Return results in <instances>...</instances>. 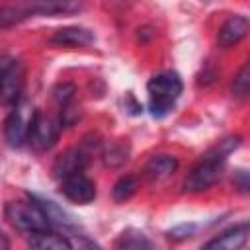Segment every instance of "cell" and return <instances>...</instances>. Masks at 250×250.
Segmentation results:
<instances>
[{
  "mask_svg": "<svg viewBox=\"0 0 250 250\" xmlns=\"http://www.w3.org/2000/svg\"><path fill=\"white\" fill-rule=\"evenodd\" d=\"M232 96H236V98H246V94H248V90H250V70H248V64H244L240 70H238V74L234 76V80H232Z\"/></svg>",
  "mask_w": 250,
  "mask_h": 250,
  "instance_id": "cell-18",
  "label": "cell"
},
{
  "mask_svg": "<svg viewBox=\"0 0 250 250\" xmlns=\"http://www.w3.org/2000/svg\"><path fill=\"white\" fill-rule=\"evenodd\" d=\"M49 41L53 45H62V47H84L94 41V35H92V31H88L84 27L68 25V27L57 29Z\"/></svg>",
  "mask_w": 250,
  "mask_h": 250,
  "instance_id": "cell-11",
  "label": "cell"
},
{
  "mask_svg": "<svg viewBox=\"0 0 250 250\" xmlns=\"http://www.w3.org/2000/svg\"><path fill=\"white\" fill-rule=\"evenodd\" d=\"M74 92H76V88H74L72 84L62 82V84L55 86V90H53V98L57 100V104H59L61 107H66V105L70 104V100L74 98Z\"/></svg>",
  "mask_w": 250,
  "mask_h": 250,
  "instance_id": "cell-20",
  "label": "cell"
},
{
  "mask_svg": "<svg viewBox=\"0 0 250 250\" xmlns=\"http://www.w3.org/2000/svg\"><path fill=\"white\" fill-rule=\"evenodd\" d=\"M6 248H10V242H8V238L4 236V232L0 230V250H6Z\"/></svg>",
  "mask_w": 250,
  "mask_h": 250,
  "instance_id": "cell-22",
  "label": "cell"
},
{
  "mask_svg": "<svg viewBox=\"0 0 250 250\" xmlns=\"http://www.w3.org/2000/svg\"><path fill=\"white\" fill-rule=\"evenodd\" d=\"M88 164V156L86 152H82L80 148H70V150H64L62 154L57 156L55 164H53V174L62 180L70 174H76V172H84Z\"/></svg>",
  "mask_w": 250,
  "mask_h": 250,
  "instance_id": "cell-9",
  "label": "cell"
},
{
  "mask_svg": "<svg viewBox=\"0 0 250 250\" xmlns=\"http://www.w3.org/2000/svg\"><path fill=\"white\" fill-rule=\"evenodd\" d=\"M127 154L129 150L123 143H113L104 150V162L107 166H121L127 160Z\"/></svg>",
  "mask_w": 250,
  "mask_h": 250,
  "instance_id": "cell-16",
  "label": "cell"
},
{
  "mask_svg": "<svg viewBox=\"0 0 250 250\" xmlns=\"http://www.w3.org/2000/svg\"><path fill=\"white\" fill-rule=\"evenodd\" d=\"M182 78L172 72V70H164L154 74L148 84H146V92H148V111L154 117H164L166 113H170V109L176 105L180 94H182Z\"/></svg>",
  "mask_w": 250,
  "mask_h": 250,
  "instance_id": "cell-2",
  "label": "cell"
},
{
  "mask_svg": "<svg viewBox=\"0 0 250 250\" xmlns=\"http://www.w3.org/2000/svg\"><path fill=\"white\" fill-rule=\"evenodd\" d=\"M248 33V18L246 16H230L217 33V43L223 49H229L240 43Z\"/></svg>",
  "mask_w": 250,
  "mask_h": 250,
  "instance_id": "cell-8",
  "label": "cell"
},
{
  "mask_svg": "<svg viewBox=\"0 0 250 250\" xmlns=\"http://www.w3.org/2000/svg\"><path fill=\"white\" fill-rule=\"evenodd\" d=\"M227 158L207 150V154L201 158V162H197L193 166V170L186 176L184 180V189L189 191V193H199V191H205L209 189L221 176V170H223V164H225Z\"/></svg>",
  "mask_w": 250,
  "mask_h": 250,
  "instance_id": "cell-4",
  "label": "cell"
},
{
  "mask_svg": "<svg viewBox=\"0 0 250 250\" xmlns=\"http://www.w3.org/2000/svg\"><path fill=\"white\" fill-rule=\"evenodd\" d=\"M135 191H137V180H135L133 176H121V178L115 182V186H113V197H115L117 201L129 199Z\"/></svg>",
  "mask_w": 250,
  "mask_h": 250,
  "instance_id": "cell-17",
  "label": "cell"
},
{
  "mask_svg": "<svg viewBox=\"0 0 250 250\" xmlns=\"http://www.w3.org/2000/svg\"><path fill=\"white\" fill-rule=\"evenodd\" d=\"M61 193L72 203L86 205L96 199V184L84 172H76L61 180Z\"/></svg>",
  "mask_w": 250,
  "mask_h": 250,
  "instance_id": "cell-6",
  "label": "cell"
},
{
  "mask_svg": "<svg viewBox=\"0 0 250 250\" xmlns=\"http://www.w3.org/2000/svg\"><path fill=\"white\" fill-rule=\"evenodd\" d=\"M4 61H6V59H2V61H0V72H2V66H4Z\"/></svg>",
  "mask_w": 250,
  "mask_h": 250,
  "instance_id": "cell-23",
  "label": "cell"
},
{
  "mask_svg": "<svg viewBox=\"0 0 250 250\" xmlns=\"http://www.w3.org/2000/svg\"><path fill=\"white\" fill-rule=\"evenodd\" d=\"M23 88V68L18 61H4L0 72V102L6 105H16Z\"/></svg>",
  "mask_w": 250,
  "mask_h": 250,
  "instance_id": "cell-5",
  "label": "cell"
},
{
  "mask_svg": "<svg viewBox=\"0 0 250 250\" xmlns=\"http://www.w3.org/2000/svg\"><path fill=\"white\" fill-rule=\"evenodd\" d=\"M31 14L43 16H59V14H72L80 10V0H33L29 2Z\"/></svg>",
  "mask_w": 250,
  "mask_h": 250,
  "instance_id": "cell-12",
  "label": "cell"
},
{
  "mask_svg": "<svg viewBox=\"0 0 250 250\" xmlns=\"http://www.w3.org/2000/svg\"><path fill=\"white\" fill-rule=\"evenodd\" d=\"M117 246L119 248H135V250H139V248H150L152 244H150V240L145 238L143 232H123L121 238L117 240Z\"/></svg>",
  "mask_w": 250,
  "mask_h": 250,
  "instance_id": "cell-19",
  "label": "cell"
},
{
  "mask_svg": "<svg viewBox=\"0 0 250 250\" xmlns=\"http://www.w3.org/2000/svg\"><path fill=\"white\" fill-rule=\"evenodd\" d=\"M37 109L27 102H18L16 107L4 121V139L10 146H21L31 133L33 121L37 117Z\"/></svg>",
  "mask_w": 250,
  "mask_h": 250,
  "instance_id": "cell-3",
  "label": "cell"
},
{
  "mask_svg": "<svg viewBox=\"0 0 250 250\" xmlns=\"http://www.w3.org/2000/svg\"><path fill=\"white\" fill-rule=\"evenodd\" d=\"M248 240V223H240L234 225L230 229H227L225 232H221L219 236H215L213 240H209L205 244V248H215V250H238L246 244Z\"/></svg>",
  "mask_w": 250,
  "mask_h": 250,
  "instance_id": "cell-10",
  "label": "cell"
},
{
  "mask_svg": "<svg viewBox=\"0 0 250 250\" xmlns=\"http://www.w3.org/2000/svg\"><path fill=\"white\" fill-rule=\"evenodd\" d=\"M59 133H61V121L59 119L37 113L27 141L31 143V146L35 150H47L57 143Z\"/></svg>",
  "mask_w": 250,
  "mask_h": 250,
  "instance_id": "cell-7",
  "label": "cell"
},
{
  "mask_svg": "<svg viewBox=\"0 0 250 250\" xmlns=\"http://www.w3.org/2000/svg\"><path fill=\"white\" fill-rule=\"evenodd\" d=\"M193 230H195V227H193V225H182V227L172 229L168 234H170V238L180 240V238H189V236L193 234Z\"/></svg>",
  "mask_w": 250,
  "mask_h": 250,
  "instance_id": "cell-21",
  "label": "cell"
},
{
  "mask_svg": "<svg viewBox=\"0 0 250 250\" xmlns=\"http://www.w3.org/2000/svg\"><path fill=\"white\" fill-rule=\"evenodd\" d=\"M178 168V160L170 154H158L152 156L145 166V176L148 180H164L170 174H174Z\"/></svg>",
  "mask_w": 250,
  "mask_h": 250,
  "instance_id": "cell-13",
  "label": "cell"
},
{
  "mask_svg": "<svg viewBox=\"0 0 250 250\" xmlns=\"http://www.w3.org/2000/svg\"><path fill=\"white\" fill-rule=\"evenodd\" d=\"M29 246L39 248V250H70L72 248L66 236H62L59 232H53V230H43V232L31 234Z\"/></svg>",
  "mask_w": 250,
  "mask_h": 250,
  "instance_id": "cell-14",
  "label": "cell"
},
{
  "mask_svg": "<svg viewBox=\"0 0 250 250\" xmlns=\"http://www.w3.org/2000/svg\"><path fill=\"white\" fill-rule=\"evenodd\" d=\"M29 16H33L29 4H23V6H0V29L16 25V23L23 21Z\"/></svg>",
  "mask_w": 250,
  "mask_h": 250,
  "instance_id": "cell-15",
  "label": "cell"
},
{
  "mask_svg": "<svg viewBox=\"0 0 250 250\" xmlns=\"http://www.w3.org/2000/svg\"><path fill=\"white\" fill-rule=\"evenodd\" d=\"M6 219L14 229L25 234H37L43 230H51L49 217L37 197H27V199H18L6 203Z\"/></svg>",
  "mask_w": 250,
  "mask_h": 250,
  "instance_id": "cell-1",
  "label": "cell"
}]
</instances>
